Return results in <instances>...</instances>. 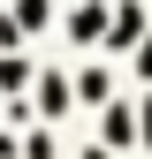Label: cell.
<instances>
[{
  "label": "cell",
  "instance_id": "2",
  "mask_svg": "<svg viewBox=\"0 0 152 159\" xmlns=\"http://www.w3.org/2000/svg\"><path fill=\"white\" fill-rule=\"evenodd\" d=\"M145 68H152V46H145Z\"/></svg>",
  "mask_w": 152,
  "mask_h": 159
},
{
  "label": "cell",
  "instance_id": "1",
  "mask_svg": "<svg viewBox=\"0 0 152 159\" xmlns=\"http://www.w3.org/2000/svg\"><path fill=\"white\" fill-rule=\"evenodd\" d=\"M38 91H46V98H38V106H46V114H61V106H69V84H61V76H46V84H38Z\"/></svg>",
  "mask_w": 152,
  "mask_h": 159
}]
</instances>
